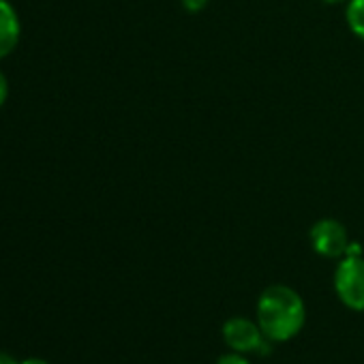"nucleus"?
<instances>
[{
    "instance_id": "nucleus-1",
    "label": "nucleus",
    "mask_w": 364,
    "mask_h": 364,
    "mask_svg": "<svg viewBox=\"0 0 364 364\" xmlns=\"http://www.w3.org/2000/svg\"><path fill=\"white\" fill-rule=\"evenodd\" d=\"M306 309L298 291L287 285H270L257 300V323L270 343H285L304 328Z\"/></svg>"
},
{
    "instance_id": "nucleus-11",
    "label": "nucleus",
    "mask_w": 364,
    "mask_h": 364,
    "mask_svg": "<svg viewBox=\"0 0 364 364\" xmlns=\"http://www.w3.org/2000/svg\"><path fill=\"white\" fill-rule=\"evenodd\" d=\"M20 364H50V362H46L41 358H28V360H22Z\"/></svg>"
},
{
    "instance_id": "nucleus-12",
    "label": "nucleus",
    "mask_w": 364,
    "mask_h": 364,
    "mask_svg": "<svg viewBox=\"0 0 364 364\" xmlns=\"http://www.w3.org/2000/svg\"><path fill=\"white\" fill-rule=\"evenodd\" d=\"M321 3H328V5H336V3H343V0H321Z\"/></svg>"
},
{
    "instance_id": "nucleus-4",
    "label": "nucleus",
    "mask_w": 364,
    "mask_h": 364,
    "mask_svg": "<svg viewBox=\"0 0 364 364\" xmlns=\"http://www.w3.org/2000/svg\"><path fill=\"white\" fill-rule=\"evenodd\" d=\"M311 245L321 257H343L349 249V236L343 223L334 219H321L311 228Z\"/></svg>"
},
{
    "instance_id": "nucleus-10",
    "label": "nucleus",
    "mask_w": 364,
    "mask_h": 364,
    "mask_svg": "<svg viewBox=\"0 0 364 364\" xmlns=\"http://www.w3.org/2000/svg\"><path fill=\"white\" fill-rule=\"evenodd\" d=\"M0 364H20L14 355H9L7 351H0Z\"/></svg>"
},
{
    "instance_id": "nucleus-7",
    "label": "nucleus",
    "mask_w": 364,
    "mask_h": 364,
    "mask_svg": "<svg viewBox=\"0 0 364 364\" xmlns=\"http://www.w3.org/2000/svg\"><path fill=\"white\" fill-rule=\"evenodd\" d=\"M217 364H251L242 353H238V351H234V353H225V355H221L219 360H217Z\"/></svg>"
},
{
    "instance_id": "nucleus-3",
    "label": "nucleus",
    "mask_w": 364,
    "mask_h": 364,
    "mask_svg": "<svg viewBox=\"0 0 364 364\" xmlns=\"http://www.w3.org/2000/svg\"><path fill=\"white\" fill-rule=\"evenodd\" d=\"M223 341L232 351L238 353H251V351H264L268 353V338L262 332L259 323L247 319V317H232L223 326Z\"/></svg>"
},
{
    "instance_id": "nucleus-2",
    "label": "nucleus",
    "mask_w": 364,
    "mask_h": 364,
    "mask_svg": "<svg viewBox=\"0 0 364 364\" xmlns=\"http://www.w3.org/2000/svg\"><path fill=\"white\" fill-rule=\"evenodd\" d=\"M334 289L347 309L364 311V259L360 255H345L334 272Z\"/></svg>"
},
{
    "instance_id": "nucleus-5",
    "label": "nucleus",
    "mask_w": 364,
    "mask_h": 364,
    "mask_svg": "<svg viewBox=\"0 0 364 364\" xmlns=\"http://www.w3.org/2000/svg\"><path fill=\"white\" fill-rule=\"evenodd\" d=\"M20 35H22V26H20L18 11L14 9L9 0H0V58L9 56L18 48Z\"/></svg>"
},
{
    "instance_id": "nucleus-9",
    "label": "nucleus",
    "mask_w": 364,
    "mask_h": 364,
    "mask_svg": "<svg viewBox=\"0 0 364 364\" xmlns=\"http://www.w3.org/2000/svg\"><path fill=\"white\" fill-rule=\"evenodd\" d=\"M7 97H9V82H7V77L3 75V71H0V107L5 105Z\"/></svg>"
},
{
    "instance_id": "nucleus-6",
    "label": "nucleus",
    "mask_w": 364,
    "mask_h": 364,
    "mask_svg": "<svg viewBox=\"0 0 364 364\" xmlns=\"http://www.w3.org/2000/svg\"><path fill=\"white\" fill-rule=\"evenodd\" d=\"M345 18L349 31L364 41V0H349Z\"/></svg>"
},
{
    "instance_id": "nucleus-8",
    "label": "nucleus",
    "mask_w": 364,
    "mask_h": 364,
    "mask_svg": "<svg viewBox=\"0 0 364 364\" xmlns=\"http://www.w3.org/2000/svg\"><path fill=\"white\" fill-rule=\"evenodd\" d=\"M208 5V0H182V7H185L189 14H198Z\"/></svg>"
}]
</instances>
